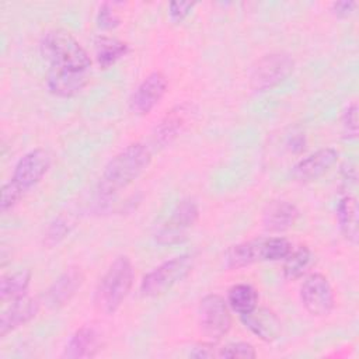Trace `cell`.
Segmentation results:
<instances>
[{
  "label": "cell",
  "mask_w": 359,
  "mask_h": 359,
  "mask_svg": "<svg viewBox=\"0 0 359 359\" xmlns=\"http://www.w3.org/2000/svg\"><path fill=\"white\" fill-rule=\"evenodd\" d=\"M41 52L49 62L46 87L53 95L74 97L90 83L91 59L69 31L62 28L48 31L41 41Z\"/></svg>",
  "instance_id": "1"
},
{
  "label": "cell",
  "mask_w": 359,
  "mask_h": 359,
  "mask_svg": "<svg viewBox=\"0 0 359 359\" xmlns=\"http://www.w3.org/2000/svg\"><path fill=\"white\" fill-rule=\"evenodd\" d=\"M150 161L151 151L146 144L130 143L105 165L97 187L100 195L107 198L125 189L149 167Z\"/></svg>",
  "instance_id": "2"
},
{
  "label": "cell",
  "mask_w": 359,
  "mask_h": 359,
  "mask_svg": "<svg viewBox=\"0 0 359 359\" xmlns=\"http://www.w3.org/2000/svg\"><path fill=\"white\" fill-rule=\"evenodd\" d=\"M133 283V266L128 257L119 255L108 266L95 289V307L105 313H115L126 299Z\"/></svg>",
  "instance_id": "3"
},
{
  "label": "cell",
  "mask_w": 359,
  "mask_h": 359,
  "mask_svg": "<svg viewBox=\"0 0 359 359\" xmlns=\"http://www.w3.org/2000/svg\"><path fill=\"white\" fill-rule=\"evenodd\" d=\"M292 243L285 237H261L238 243L224 252V265L229 269H238L255 262L285 259L292 251Z\"/></svg>",
  "instance_id": "4"
},
{
  "label": "cell",
  "mask_w": 359,
  "mask_h": 359,
  "mask_svg": "<svg viewBox=\"0 0 359 359\" xmlns=\"http://www.w3.org/2000/svg\"><path fill=\"white\" fill-rule=\"evenodd\" d=\"M194 268V257L181 254L164 261L144 275L140 283V293L146 297H157L185 279Z\"/></svg>",
  "instance_id": "5"
},
{
  "label": "cell",
  "mask_w": 359,
  "mask_h": 359,
  "mask_svg": "<svg viewBox=\"0 0 359 359\" xmlns=\"http://www.w3.org/2000/svg\"><path fill=\"white\" fill-rule=\"evenodd\" d=\"M198 219V203L191 198L182 199L175 205L170 217L157 227L154 233L156 243L160 245H172L182 243L187 238L188 230L195 226Z\"/></svg>",
  "instance_id": "6"
},
{
  "label": "cell",
  "mask_w": 359,
  "mask_h": 359,
  "mask_svg": "<svg viewBox=\"0 0 359 359\" xmlns=\"http://www.w3.org/2000/svg\"><path fill=\"white\" fill-rule=\"evenodd\" d=\"M294 69V60L283 52L269 53L255 62L250 73V86L254 91H268L285 81Z\"/></svg>",
  "instance_id": "7"
},
{
  "label": "cell",
  "mask_w": 359,
  "mask_h": 359,
  "mask_svg": "<svg viewBox=\"0 0 359 359\" xmlns=\"http://www.w3.org/2000/svg\"><path fill=\"white\" fill-rule=\"evenodd\" d=\"M199 327L209 342L224 337L231 327L227 302L219 294H208L199 304Z\"/></svg>",
  "instance_id": "8"
},
{
  "label": "cell",
  "mask_w": 359,
  "mask_h": 359,
  "mask_svg": "<svg viewBox=\"0 0 359 359\" xmlns=\"http://www.w3.org/2000/svg\"><path fill=\"white\" fill-rule=\"evenodd\" d=\"M300 300L314 317H324L334 309V292L328 279L321 273H311L300 287Z\"/></svg>",
  "instance_id": "9"
},
{
  "label": "cell",
  "mask_w": 359,
  "mask_h": 359,
  "mask_svg": "<svg viewBox=\"0 0 359 359\" xmlns=\"http://www.w3.org/2000/svg\"><path fill=\"white\" fill-rule=\"evenodd\" d=\"M52 164V157L45 149H34L25 153L15 164L13 177L10 178L17 187L25 192L35 187L48 172Z\"/></svg>",
  "instance_id": "10"
},
{
  "label": "cell",
  "mask_w": 359,
  "mask_h": 359,
  "mask_svg": "<svg viewBox=\"0 0 359 359\" xmlns=\"http://www.w3.org/2000/svg\"><path fill=\"white\" fill-rule=\"evenodd\" d=\"M167 79L160 72L150 73L133 91L129 100V108L136 115L149 114L164 97L167 91Z\"/></svg>",
  "instance_id": "11"
},
{
  "label": "cell",
  "mask_w": 359,
  "mask_h": 359,
  "mask_svg": "<svg viewBox=\"0 0 359 359\" xmlns=\"http://www.w3.org/2000/svg\"><path fill=\"white\" fill-rule=\"evenodd\" d=\"M338 151L332 147L318 149L302 158L293 168V178L299 182H310L328 172L338 161Z\"/></svg>",
  "instance_id": "12"
},
{
  "label": "cell",
  "mask_w": 359,
  "mask_h": 359,
  "mask_svg": "<svg viewBox=\"0 0 359 359\" xmlns=\"http://www.w3.org/2000/svg\"><path fill=\"white\" fill-rule=\"evenodd\" d=\"M83 280L84 276L80 268L70 266L46 290L43 296L45 303L52 309H57L67 304L72 300V297L77 293V290L81 287Z\"/></svg>",
  "instance_id": "13"
},
{
  "label": "cell",
  "mask_w": 359,
  "mask_h": 359,
  "mask_svg": "<svg viewBox=\"0 0 359 359\" xmlns=\"http://www.w3.org/2000/svg\"><path fill=\"white\" fill-rule=\"evenodd\" d=\"M39 311V302L36 299L24 296L10 303L0 316V337H6L8 332L31 321Z\"/></svg>",
  "instance_id": "14"
},
{
  "label": "cell",
  "mask_w": 359,
  "mask_h": 359,
  "mask_svg": "<svg viewBox=\"0 0 359 359\" xmlns=\"http://www.w3.org/2000/svg\"><path fill=\"white\" fill-rule=\"evenodd\" d=\"M240 318L245 328L265 342H273L280 335V321L269 309L255 307L252 311L240 316Z\"/></svg>",
  "instance_id": "15"
},
{
  "label": "cell",
  "mask_w": 359,
  "mask_h": 359,
  "mask_svg": "<svg viewBox=\"0 0 359 359\" xmlns=\"http://www.w3.org/2000/svg\"><path fill=\"white\" fill-rule=\"evenodd\" d=\"M101 349V337L94 327L79 328L69 339L62 356L69 359L93 358Z\"/></svg>",
  "instance_id": "16"
},
{
  "label": "cell",
  "mask_w": 359,
  "mask_h": 359,
  "mask_svg": "<svg viewBox=\"0 0 359 359\" xmlns=\"http://www.w3.org/2000/svg\"><path fill=\"white\" fill-rule=\"evenodd\" d=\"M299 217V209L287 201H272L264 210L262 223L265 230L279 233L290 229Z\"/></svg>",
  "instance_id": "17"
},
{
  "label": "cell",
  "mask_w": 359,
  "mask_h": 359,
  "mask_svg": "<svg viewBox=\"0 0 359 359\" xmlns=\"http://www.w3.org/2000/svg\"><path fill=\"white\" fill-rule=\"evenodd\" d=\"M337 219L344 237L352 244L358 243V202L355 196L345 195L337 205Z\"/></svg>",
  "instance_id": "18"
},
{
  "label": "cell",
  "mask_w": 359,
  "mask_h": 359,
  "mask_svg": "<svg viewBox=\"0 0 359 359\" xmlns=\"http://www.w3.org/2000/svg\"><path fill=\"white\" fill-rule=\"evenodd\" d=\"M31 282V272L28 269H20L13 273L4 275L0 280V299L1 302H14L27 296V290Z\"/></svg>",
  "instance_id": "19"
},
{
  "label": "cell",
  "mask_w": 359,
  "mask_h": 359,
  "mask_svg": "<svg viewBox=\"0 0 359 359\" xmlns=\"http://www.w3.org/2000/svg\"><path fill=\"white\" fill-rule=\"evenodd\" d=\"M226 302L233 311L243 316L257 307L258 293L248 283H237L229 289Z\"/></svg>",
  "instance_id": "20"
},
{
  "label": "cell",
  "mask_w": 359,
  "mask_h": 359,
  "mask_svg": "<svg viewBox=\"0 0 359 359\" xmlns=\"http://www.w3.org/2000/svg\"><path fill=\"white\" fill-rule=\"evenodd\" d=\"M311 259L313 255L307 245H299L296 248H292L283 262V276L287 280H294L300 278L309 269Z\"/></svg>",
  "instance_id": "21"
},
{
  "label": "cell",
  "mask_w": 359,
  "mask_h": 359,
  "mask_svg": "<svg viewBox=\"0 0 359 359\" xmlns=\"http://www.w3.org/2000/svg\"><path fill=\"white\" fill-rule=\"evenodd\" d=\"M128 43L112 39V38H100L97 42V62L102 69L111 67L116 60L128 53Z\"/></svg>",
  "instance_id": "22"
},
{
  "label": "cell",
  "mask_w": 359,
  "mask_h": 359,
  "mask_svg": "<svg viewBox=\"0 0 359 359\" xmlns=\"http://www.w3.org/2000/svg\"><path fill=\"white\" fill-rule=\"evenodd\" d=\"M184 125H185V115L182 112V108L170 111V114L165 115V118L161 121V123L157 128L156 143L165 146L178 135V132H181V128Z\"/></svg>",
  "instance_id": "23"
},
{
  "label": "cell",
  "mask_w": 359,
  "mask_h": 359,
  "mask_svg": "<svg viewBox=\"0 0 359 359\" xmlns=\"http://www.w3.org/2000/svg\"><path fill=\"white\" fill-rule=\"evenodd\" d=\"M74 226V222L66 216V215H60L57 216L48 227L46 234H45V243L48 245H55L59 241H62L72 230V227Z\"/></svg>",
  "instance_id": "24"
},
{
  "label": "cell",
  "mask_w": 359,
  "mask_h": 359,
  "mask_svg": "<svg viewBox=\"0 0 359 359\" xmlns=\"http://www.w3.org/2000/svg\"><path fill=\"white\" fill-rule=\"evenodd\" d=\"M257 356V352L251 344L247 342H231L222 348H217L216 358H241L252 359Z\"/></svg>",
  "instance_id": "25"
},
{
  "label": "cell",
  "mask_w": 359,
  "mask_h": 359,
  "mask_svg": "<svg viewBox=\"0 0 359 359\" xmlns=\"http://www.w3.org/2000/svg\"><path fill=\"white\" fill-rule=\"evenodd\" d=\"M341 123L344 135L348 139H355L358 136V104L351 102L342 112Z\"/></svg>",
  "instance_id": "26"
},
{
  "label": "cell",
  "mask_w": 359,
  "mask_h": 359,
  "mask_svg": "<svg viewBox=\"0 0 359 359\" xmlns=\"http://www.w3.org/2000/svg\"><path fill=\"white\" fill-rule=\"evenodd\" d=\"M22 191L17 187L15 182H13L11 180L7 181L6 184H3L1 188V201H0V209L1 212H7L8 209H11L22 196Z\"/></svg>",
  "instance_id": "27"
},
{
  "label": "cell",
  "mask_w": 359,
  "mask_h": 359,
  "mask_svg": "<svg viewBox=\"0 0 359 359\" xmlns=\"http://www.w3.org/2000/svg\"><path fill=\"white\" fill-rule=\"evenodd\" d=\"M97 22L101 28L105 29H111L115 28L119 24V17L114 13V8L111 7V4L104 3L100 10H98V15H97Z\"/></svg>",
  "instance_id": "28"
},
{
  "label": "cell",
  "mask_w": 359,
  "mask_h": 359,
  "mask_svg": "<svg viewBox=\"0 0 359 359\" xmlns=\"http://www.w3.org/2000/svg\"><path fill=\"white\" fill-rule=\"evenodd\" d=\"M195 7V3H185V1H171L168 4V14H170V18L174 21V22H181L182 20H185L192 8Z\"/></svg>",
  "instance_id": "29"
},
{
  "label": "cell",
  "mask_w": 359,
  "mask_h": 359,
  "mask_svg": "<svg viewBox=\"0 0 359 359\" xmlns=\"http://www.w3.org/2000/svg\"><path fill=\"white\" fill-rule=\"evenodd\" d=\"M356 6H358L356 1L344 0V1L332 3L331 10H332V13H334L337 17H339V18H346L348 15H351V14L355 11Z\"/></svg>",
  "instance_id": "30"
},
{
  "label": "cell",
  "mask_w": 359,
  "mask_h": 359,
  "mask_svg": "<svg viewBox=\"0 0 359 359\" xmlns=\"http://www.w3.org/2000/svg\"><path fill=\"white\" fill-rule=\"evenodd\" d=\"M217 348L213 346V342H203L196 345L191 352L189 356L192 358H216Z\"/></svg>",
  "instance_id": "31"
}]
</instances>
